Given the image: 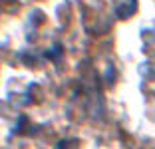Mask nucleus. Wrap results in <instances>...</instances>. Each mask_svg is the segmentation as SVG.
<instances>
[{"label": "nucleus", "mask_w": 155, "mask_h": 149, "mask_svg": "<svg viewBox=\"0 0 155 149\" xmlns=\"http://www.w3.org/2000/svg\"><path fill=\"white\" fill-rule=\"evenodd\" d=\"M135 10H137V0H125V2H119V4H117L115 14H117V18L127 20Z\"/></svg>", "instance_id": "obj_1"}]
</instances>
